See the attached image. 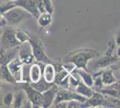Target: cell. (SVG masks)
I'll use <instances>...</instances> for the list:
<instances>
[{"instance_id": "6da1fadb", "label": "cell", "mask_w": 120, "mask_h": 108, "mask_svg": "<svg viewBox=\"0 0 120 108\" xmlns=\"http://www.w3.org/2000/svg\"><path fill=\"white\" fill-rule=\"evenodd\" d=\"M99 52L91 49H80L73 52H70L63 59L64 62L72 63L75 68H83L89 70L87 65L90 60L98 56Z\"/></svg>"}, {"instance_id": "7a4b0ae2", "label": "cell", "mask_w": 120, "mask_h": 108, "mask_svg": "<svg viewBox=\"0 0 120 108\" xmlns=\"http://www.w3.org/2000/svg\"><path fill=\"white\" fill-rule=\"evenodd\" d=\"M2 16L6 21L7 25L10 26L18 25L25 20L32 17L30 13H28L20 6H15L11 8L10 10L6 11Z\"/></svg>"}, {"instance_id": "3957f363", "label": "cell", "mask_w": 120, "mask_h": 108, "mask_svg": "<svg viewBox=\"0 0 120 108\" xmlns=\"http://www.w3.org/2000/svg\"><path fill=\"white\" fill-rule=\"evenodd\" d=\"M15 29L13 26L5 28L0 37V52L14 49L21 45V43L15 38Z\"/></svg>"}, {"instance_id": "277c9868", "label": "cell", "mask_w": 120, "mask_h": 108, "mask_svg": "<svg viewBox=\"0 0 120 108\" xmlns=\"http://www.w3.org/2000/svg\"><path fill=\"white\" fill-rule=\"evenodd\" d=\"M28 41H29L30 45L32 55L34 57L35 61L42 63V64L49 63L51 61L48 58V56L46 55L44 45H43V43L41 42L40 39L35 38V37H29Z\"/></svg>"}, {"instance_id": "5b68a950", "label": "cell", "mask_w": 120, "mask_h": 108, "mask_svg": "<svg viewBox=\"0 0 120 108\" xmlns=\"http://www.w3.org/2000/svg\"><path fill=\"white\" fill-rule=\"evenodd\" d=\"M70 100H77V101H79L81 103H84L85 101L87 100V98H85L84 96L79 95L78 93L75 92L72 89L65 88H58L52 106L55 107L56 105L58 103H60V102L70 101Z\"/></svg>"}, {"instance_id": "8992f818", "label": "cell", "mask_w": 120, "mask_h": 108, "mask_svg": "<svg viewBox=\"0 0 120 108\" xmlns=\"http://www.w3.org/2000/svg\"><path fill=\"white\" fill-rule=\"evenodd\" d=\"M21 88L24 91L27 99L30 101L31 107H41L42 105V93L37 91L30 86L29 82H21Z\"/></svg>"}, {"instance_id": "52a82bcc", "label": "cell", "mask_w": 120, "mask_h": 108, "mask_svg": "<svg viewBox=\"0 0 120 108\" xmlns=\"http://www.w3.org/2000/svg\"><path fill=\"white\" fill-rule=\"evenodd\" d=\"M82 107H114V105L101 93L93 90L91 96L82 103Z\"/></svg>"}, {"instance_id": "ba28073f", "label": "cell", "mask_w": 120, "mask_h": 108, "mask_svg": "<svg viewBox=\"0 0 120 108\" xmlns=\"http://www.w3.org/2000/svg\"><path fill=\"white\" fill-rule=\"evenodd\" d=\"M23 66H24V64L21 61V60L18 58V56L14 58L10 62H8L6 64V67L11 73V75L15 78L16 83H21L22 80Z\"/></svg>"}, {"instance_id": "9c48e42d", "label": "cell", "mask_w": 120, "mask_h": 108, "mask_svg": "<svg viewBox=\"0 0 120 108\" xmlns=\"http://www.w3.org/2000/svg\"><path fill=\"white\" fill-rule=\"evenodd\" d=\"M53 65L56 69V77L54 83L60 88H67L70 72L67 69H65L63 64H53Z\"/></svg>"}, {"instance_id": "30bf717a", "label": "cell", "mask_w": 120, "mask_h": 108, "mask_svg": "<svg viewBox=\"0 0 120 108\" xmlns=\"http://www.w3.org/2000/svg\"><path fill=\"white\" fill-rule=\"evenodd\" d=\"M18 58L20 59L21 61L22 62L24 65H29L30 66V64L35 62V60H34V57L32 55L31 48H30L29 41H25V42L22 43L19 46Z\"/></svg>"}, {"instance_id": "8fae6325", "label": "cell", "mask_w": 120, "mask_h": 108, "mask_svg": "<svg viewBox=\"0 0 120 108\" xmlns=\"http://www.w3.org/2000/svg\"><path fill=\"white\" fill-rule=\"evenodd\" d=\"M14 3L15 6H20L23 8L36 19L40 16V13L37 8V0H15Z\"/></svg>"}, {"instance_id": "7c38bea8", "label": "cell", "mask_w": 120, "mask_h": 108, "mask_svg": "<svg viewBox=\"0 0 120 108\" xmlns=\"http://www.w3.org/2000/svg\"><path fill=\"white\" fill-rule=\"evenodd\" d=\"M58 89V86L53 83L49 88H48L46 91L42 93V105L41 107L43 108H49L51 107L53 102L55 100L56 95Z\"/></svg>"}, {"instance_id": "4fadbf2b", "label": "cell", "mask_w": 120, "mask_h": 108, "mask_svg": "<svg viewBox=\"0 0 120 108\" xmlns=\"http://www.w3.org/2000/svg\"><path fill=\"white\" fill-rule=\"evenodd\" d=\"M119 60V56H114L112 54H106L105 56L101 57L100 59H98L93 64L92 66L95 69H104L107 68L112 64H114Z\"/></svg>"}, {"instance_id": "5bb4252c", "label": "cell", "mask_w": 120, "mask_h": 108, "mask_svg": "<svg viewBox=\"0 0 120 108\" xmlns=\"http://www.w3.org/2000/svg\"><path fill=\"white\" fill-rule=\"evenodd\" d=\"M40 62H33L30 64L28 71V80L29 83H36L40 81L42 77V68Z\"/></svg>"}, {"instance_id": "9a60e30c", "label": "cell", "mask_w": 120, "mask_h": 108, "mask_svg": "<svg viewBox=\"0 0 120 108\" xmlns=\"http://www.w3.org/2000/svg\"><path fill=\"white\" fill-rule=\"evenodd\" d=\"M56 77V69L54 65L49 62V63H46L43 66L42 68V77L48 83H54Z\"/></svg>"}, {"instance_id": "2e32d148", "label": "cell", "mask_w": 120, "mask_h": 108, "mask_svg": "<svg viewBox=\"0 0 120 108\" xmlns=\"http://www.w3.org/2000/svg\"><path fill=\"white\" fill-rule=\"evenodd\" d=\"M18 50H19V46L15 47L14 49H11V50L0 52V66L6 65L14 58H15L16 55L18 54Z\"/></svg>"}, {"instance_id": "e0dca14e", "label": "cell", "mask_w": 120, "mask_h": 108, "mask_svg": "<svg viewBox=\"0 0 120 108\" xmlns=\"http://www.w3.org/2000/svg\"><path fill=\"white\" fill-rule=\"evenodd\" d=\"M101 80L104 87L110 86L116 81H118L117 78H116L113 74V69H111L109 68H104V70H101Z\"/></svg>"}, {"instance_id": "ac0fdd59", "label": "cell", "mask_w": 120, "mask_h": 108, "mask_svg": "<svg viewBox=\"0 0 120 108\" xmlns=\"http://www.w3.org/2000/svg\"><path fill=\"white\" fill-rule=\"evenodd\" d=\"M72 90H74L75 92L78 93L79 95L84 96L85 98H90L93 93V89L90 87H88L87 85H85L84 83L81 80L80 82L78 83V85L75 87V88H73Z\"/></svg>"}, {"instance_id": "d6986e66", "label": "cell", "mask_w": 120, "mask_h": 108, "mask_svg": "<svg viewBox=\"0 0 120 108\" xmlns=\"http://www.w3.org/2000/svg\"><path fill=\"white\" fill-rule=\"evenodd\" d=\"M75 71L79 75L81 80L87 85L88 87L92 88L93 87V77L90 73V70H85L83 68H75Z\"/></svg>"}, {"instance_id": "ffe728a7", "label": "cell", "mask_w": 120, "mask_h": 108, "mask_svg": "<svg viewBox=\"0 0 120 108\" xmlns=\"http://www.w3.org/2000/svg\"><path fill=\"white\" fill-rule=\"evenodd\" d=\"M37 8L39 13H54V6L51 0H37Z\"/></svg>"}, {"instance_id": "44dd1931", "label": "cell", "mask_w": 120, "mask_h": 108, "mask_svg": "<svg viewBox=\"0 0 120 108\" xmlns=\"http://www.w3.org/2000/svg\"><path fill=\"white\" fill-rule=\"evenodd\" d=\"M25 97H26V95H25L24 91L21 88L20 91L14 94V101H13V104H12V107H22V104H24L25 101Z\"/></svg>"}, {"instance_id": "7402d4cb", "label": "cell", "mask_w": 120, "mask_h": 108, "mask_svg": "<svg viewBox=\"0 0 120 108\" xmlns=\"http://www.w3.org/2000/svg\"><path fill=\"white\" fill-rule=\"evenodd\" d=\"M0 78L6 83H11V84L16 83V81L15 80V78L13 77V76L11 75V73L9 72V70H8L6 65L0 66Z\"/></svg>"}, {"instance_id": "603a6c76", "label": "cell", "mask_w": 120, "mask_h": 108, "mask_svg": "<svg viewBox=\"0 0 120 108\" xmlns=\"http://www.w3.org/2000/svg\"><path fill=\"white\" fill-rule=\"evenodd\" d=\"M38 24L41 28H45L52 23V15L49 13H41L37 18Z\"/></svg>"}, {"instance_id": "cb8c5ba5", "label": "cell", "mask_w": 120, "mask_h": 108, "mask_svg": "<svg viewBox=\"0 0 120 108\" xmlns=\"http://www.w3.org/2000/svg\"><path fill=\"white\" fill-rule=\"evenodd\" d=\"M30 86L34 88V89H36L37 91H39V92H40V93H43L44 91H46L48 88H49L53 83L50 84V83L46 82L45 80L43 79V77H41L40 81H38V82H36V83H30Z\"/></svg>"}, {"instance_id": "d4e9b609", "label": "cell", "mask_w": 120, "mask_h": 108, "mask_svg": "<svg viewBox=\"0 0 120 108\" xmlns=\"http://www.w3.org/2000/svg\"><path fill=\"white\" fill-rule=\"evenodd\" d=\"M15 34L16 40L19 41L21 44L23 43V42H25V41H28L29 37H30V36L28 35L24 31H22V30H20V29H15Z\"/></svg>"}, {"instance_id": "484cf974", "label": "cell", "mask_w": 120, "mask_h": 108, "mask_svg": "<svg viewBox=\"0 0 120 108\" xmlns=\"http://www.w3.org/2000/svg\"><path fill=\"white\" fill-rule=\"evenodd\" d=\"M13 101H14V93H5V95H4V96H3V99H2L3 104L5 106H6V107H11L12 104H13Z\"/></svg>"}, {"instance_id": "4316f807", "label": "cell", "mask_w": 120, "mask_h": 108, "mask_svg": "<svg viewBox=\"0 0 120 108\" xmlns=\"http://www.w3.org/2000/svg\"><path fill=\"white\" fill-rule=\"evenodd\" d=\"M15 5L14 3V1H7V2H5V3H2L0 4V15H3L4 13H5L6 11L10 10L11 8L15 7Z\"/></svg>"}, {"instance_id": "83f0119b", "label": "cell", "mask_w": 120, "mask_h": 108, "mask_svg": "<svg viewBox=\"0 0 120 108\" xmlns=\"http://www.w3.org/2000/svg\"><path fill=\"white\" fill-rule=\"evenodd\" d=\"M6 25H7L6 21L5 20V18L3 17L2 15H0V27H5Z\"/></svg>"}, {"instance_id": "f1b7e54d", "label": "cell", "mask_w": 120, "mask_h": 108, "mask_svg": "<svg viewBox=\"0 0 120 108\" xmlns=\"http://www.w3.org/2000/svg\"><path fill=\"white\" fill-rule=\"evenodd\" d=\"M0 91H1V82H0Z\"/></svg>"}, {"instance_id": "f546056e", "label": "cell", "mask_w": 120, "mask_h": 108, "mask_svg": "<svg viewBox=\"0 0 120 108\" xmlns=\"http://www.w3.org/2000/svg\"><path fill=\"white\" fill-rule=\"evenodd\" d=\"M10 1H15V0H10Z\"/></svg>"}]
</instances>
